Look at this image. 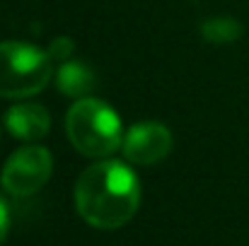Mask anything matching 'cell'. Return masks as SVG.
<instances>
[{"mask_svg": "<svg viewBox=\"0 0 249 246\" xmlns=\"http://www.w3.org/2000/svg\"><path fill=\"white\" fill-rule=\"evenodd\" d=\"M53 78H56V87H58L63 94L73 97L75 101L89 97L92 89H94V84H97L92 68H89L87 63H83V61H73V58L66 61V63H61V66L56 68Z\"/></svg>", "mask_w": 249, "mask_h": 246, "instance_id": "52a82bcc", "label": "cell"}, {"mask_svg": "<svg viewBox=\"0 0 249 246\" xmlns=\"http://www.w3.org/2000/svg\"><path fill=\"white\" fill-rule=\"evenodd\" d=\"M53 75V61L39 46L24 41L0 44V97L27 99L39 94Z\"/></svg>", "mask_w": 249, "mask_h": 246, "instance_id": "3957f363", "label": "cell"}, {"mask_svg": "<svg viewBox=\"0 0 249 246\" xmlns=\"http://www.w3.org/2000/svg\"><path fill=\"white\" fill-rule=\"evenodd\" d=\"M7 232H10V208H7L5 198L0 196V246L7 239Z\"/></svg>", "mask_w": 249, "mask_h": 246, "instance_id": "30bf717a", "label": "cell"}, {"mask_svg": "<svg viewBox=\"0 0 249 246\" xmlns=\"http://www.w3.org/2000/svg\"><path fill=\"white\" fill-rule=\"evenodd\" d=\"M73 51H75V41H73L71 36H56V39L49 44V49H46L49 58H51V61H58V63L71 61V58H73Z\"/></svg>", "mask_w": 249, "mask_h": 246, "instance_id": "9c48e42d", "label": "cell"}, {"mask_svg": "<svg viewBox=\"0 0 249 246\" xmlns=\"http://www.w3.org/2000/svg\"><path fill=\"white\" fill-rule=\"evenodd\" d=\"M245 34V27L240 19L230 17V15H218V17H208L201 24V36L208 44H235L240 41Z\"/></svg>", "mask_w": 249, "mask_h": 246, "instance_id": "ba28073f", "label": "cell"}, {"mask_svg": "<svg viewBox=\"0 0 249 246\" xmlns=\"http://www.w3.org/2000/svg\"><path fill=\"white\" fill-rule=\"evenodd\" d=\"M121 150H124V160L131 164H141V166L158 164L172 152V133L167 126L158 121L136 123L124 135Z\"/></svg>", "mask_w": 249, "mask_h": 246, "instance_id": "5b68a950", "label": "cell"}, {"mask_svg": "<svg viewBox=\"0 0 249 246\" xmlns=\"http://www.w3.org/2000/svg\"><path fill=\"white\" fill-rule=\"evenodd\" d=\"M5 128L10 131L12 138L36 143L51 131V114L46 106L34 104V101H19L7 109L5 114Z\"/></svg>", "mask_w": 249, "mask_h": 246, "instance_id": "8992f818", "label": "cell"}, {"mask_svg": "<svg viewBox=\"0 0 249 246\" xmlns=\"http://www.w3.org/2000/svg\"><path fill=\"white\" fill-rule=\"evenodd\" d=\"M141 208V181L121 160H99L75 181V210L94 230H119Z\"/></svg>", "mask_w": 249, "mask_h": 246, "instance_id": "6da1fadb", "label": "cell"}, {"mask_svg": "<svg viewBox=\"0 0 249 246\" xmlns=\"http://www.w3.org/2000/svg\"><path fill=\"white\" fill-rule=\"evenodd\" d=\"M53 171V157L41 145H24L15 150L2 166L0 183L10 196H32L36 193Z\"/></svg>", "mask_w": 249, "mask_h": 246, "instance_id": "277c9868", "label": "cell"}, {"mask_svg": "<svg viewBox=\"0 0 249 246\" xmlns=\"http://www.w3.org/2000/svg\"><path fill=\"white\" fill-rule=\"evenodd\" d=\"M66 133L71 145L92 160H107L124 143V126L119 114L102 99H78L66 114Z\"/></svg>", "mask_w": 249, "mask_h": 246, "instance_id": "7a4b0ae2", "label": "cell"}]
</instances>
